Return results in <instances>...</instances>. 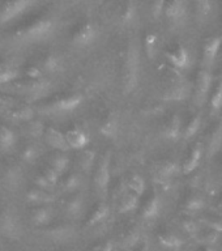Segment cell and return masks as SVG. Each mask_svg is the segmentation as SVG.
I'll use <instances>...</instances> for the list:
<instances>
[{
    "mask_svg": "<svg viewBox=\"0 0 222 251\" xmlns=\"http://www.w3.org/2000/svg\"><path fill=\"white\" fill-rule=\"evenodd\" d=\"M52 27L54 24L50 19H37L24 27L21 35L27 41H41L51 34Z\"/></svg>",
    "mask_w": 222,
    "mask_h": 251,
    "instance_id": "obj_1",
    "label": "cell"
},
{
    "mask_svg": "<svg viewBox=\"0 0 222 251\" xmlns=\"http://www.w3.org/2000/svg\"><path fill=\"white\" fill-rule=\"evenodd\" d=\"M31 5H34V1L31 0H15L8 1L0 7V25L9 23L16 17H19L26 12Z\"/></svg>",
    "mask_w": 222,
    "mask_h": 251,
    "instance_id": "obj_2",
    "label": "cell"
},
{
    "mask_svg": "<svg viewBox=\"0 0 222 251\" xmlns=\"http://www.w3.org/2000/svg\"><path fill=\"white\" fill-rule=\"evenodd\" d=\"M45 141L47 145H50L51 148H54L56 152H66L70 149V145L67 143L66 133L59 131L55 127H47L45 129Z\"/></svg>",
    "mask_w": 222,
    "mask_h": 251,
    "instance_id": "obj_3",
    "label": "cell"
},
{
    "mask_svg": "<svg viewBox=\"0 0 222 251\" xmlns=\"http://www.w3.org/2000/svg\"><path fill=\"white\" fill-rule=\"evenodd\" d=\"M97 35V29L92 23H84L74 31L72 41L77 46H86L94 41Z\"/></svg>",
    "mask_w": 222,
    "mask_h": 251,
    "instance_id": "obj_4",
    "label": "cell"
},
{
    "mask_svg": "<svg viewBox=\"0 0 222 251\" xmlns=\"http://www.w3.org/2000/svg\"><path fill=\"white\" fill-rule=\"evenodd\" d=\"M54 211L50 205H38L31 209L30 220L35 226H46L52 221Z\"/></svg>",
    "mask_w": 222,
    "mask_h": 251,
    "instance_id": "obj_5",
    "label": "cell"
},
{
    "mask_svg": "<svg viewBox=\"0 0 222 251\" xmlns=\"http://www.w3.org/2000/svg\"><path fill=\"white\" fill-rule=\"evenodd\" d=\"M80 103H81V96L77 93H72L67 94V96H62L58 100H55L54 103L51 105V107L56 110V111L67 113V111H72L76 107H78Z\"/></svg>",
    "mask_w": 222,
    "mask_h": 251,
    "instance_id": "obj_6",
    "label": "cell"
},
{
    "mask_svg": "<svg viewBox=\"0 0 222 251\" xmlns=\"http://www.w3.org/2000/svg\"><path fill=\"white\" fill-rule=\"evenodd\" d=\"M54 200L52 195L49 191H45L42 188L33 187L26 192V201L34 207L38 205H49Z\"/></svg>",
    "mask_w": 222,
    "mask_h": 251,
    "instance_id": "obj_7",
    "label": "cell"
},
{
    "mask_svg": "<svg viewBox=\"0 0 222 251\" xmlns=\"http://www.w3.org/2000/svg\"><path fill=\"white\" fill-rule=\"evenodd\" d=\"M110 172H109V160L103 158L98 162L96 172H94V183L97 184L98 190L105 191L109 184Z\"/></svg>",
    "mask_w": 222,
    "mask_h": 251,
    "instance_id": "obj_8",
    "label": "cell"
},
{
    "mask_svg": "<svg viewBox=\"0 0 222 251\" xmlns=\"http://www.w3.org/2000/svg\"><path fill=\"white\" fill-rule=\"evenodd\" d=\"M66 139L70 148L74 149L85 148L86 144H88V135L78 127L68 129L66 132Z\"/></svg>",
    "mask_w": 222,
    "mask_h": 251,
    "instance_id": "obj_9",
    "label": "cell"
},
{
    "mask_svg": "<svg viewBox=\"0 0 222 251\" xmlns=\"http://www.w3.org/2000/svg\"><path fill=\"white\" fill-rule=\"evenodd\" d=\"M211 89V75L207 70L200 71L196 78V92L195 97L197 101H203L207 97L208 92Z\"/></svg>",
    "mask_w": 222,
    "mask_h": 251,
    "instance_id": "obj_10",
    "label": "cell"
},
{
    "mask_svg": "<svg viewBox=\"0 0 222 251\" xmlns=\"http://www.w3.org/2000/svg\"><path fill=\"white\" fill-rule=\"evenodd\" d=\"M68 165H70V158L64 152H55L54 154H51L47 161V166L54 169L59 176H62L63 173L66 172Z\"/></svg>",
    "mask_w": 222,
    "mask_h": 251,
    "instance_id": "obj_11",
    "label": "cell"
},
{
    "mask_svg": "<svg viewBox=\"0 0 222 251\" xmlns=\"http://www.w3.org/2000/svg\"><path fill=\"white\" fill-rule=\"evenodd\" d=\"M16 144V133L7 126H0V151L8 152Z\"/></svg>",
    "mask_w": 222,
    "mask_h": 251,
    "instance_id": "obj_12",
    "label": "cell"
},
{
    "mask_svg": "<svg viewBox=\"0 0 222 251\" xmlns=\"http://www.w3.org/2000/svg\"><path fill=\"white\" fill-rule=\"evenodd\" d=\"M84 200L81 195H72L64 204V212L68 217H76L81 213Z\"/></svg>",
    "mask_w": 222,
    "mask_h": 251,
    "instance_id": "obj_13",
    "label": "cell"
},
{
    "mask_svg": "<svg viewBox=\"0 0 222 251\" xmlns=\"http://www.w3.org/2000/svg\"><path fill=\"white\" fill-rule=\"evenodd\" d=\"M160 198H158L157 194H153V195H150V198L145 201V205L144 208H143V216H144L145 219H154V217H157L158 213H160Z\"/></svg>",
    "mask_w": 222,
    "mask_h": 251,
    "instance_id": "obj_14",
    "label": "cell"
},
{
    "mask_svg": "<svg viewBox=\"0 0 222 251\" xmlns=\"http://www.w3.org/2000/svg\"><path fill=\"white\" fill-rule=\"evenodd\" d=\"M9 118H12L13 121H20V122H29L33 118V109L30 106L27 105H19L13 107L12 110L8 111Z\"/></svg>",
    "mask_w": 222,
    "mask_h": 251,
    "instance_id": "obj_15",
    "label": "cell"
},
{
    "mask_svg": "<svg viewBox=\"0 0 222 251\" xmlns=\"http://www.w3.org/2000/svg\"><path fill=\"white\" fill-rule=\"evenodd\" d=\"M158 241L164 247L170 249V250H179L183 241L178 237L176 234L172 233V231H164L158 235Z\"/></svg>",
    "mask_w": 222,
    "mask_h": 251,
    "instance_id": "obj_16",
    "label": "cell"
},
{
    "mask_svg": "<svg viewBox=\"0 0 222 251\" xmlns=\"http://www.w3.org/2000/svg\"><path fill=\"white\" fill-rule=\"evenodd\" d=\"M220 47H221V39L220 38H212L205 43V47H204V62H205V64H209L215 60V58L219 54Z\"/></svg>",
    "mask_w": 222,
    "mask_h": 251,
    "instance_id": "obj_17",
    "label": "cell"
},
{
    "mask_svg": "<svg viewBox=\"0 0 222 251\" xmlns=\"http://www.w3.org/2000/svg\"><path fill=\"white\" fill-rule=\"evenodd\" d=\"M200 158H201V147L195 145V147L191 149V152H190V154L187 156V158L184 160V172L190 173L192 172V170H195V169L197 168V165H199Z\"/></svg>",
    "mask_w": 222,
    "mask_h": 251,
    "instance_id": "obj_18",
    "label": "cell"
},
{
    "mask_svg": "<svg viewBox=\"0 0 222 251\" xmlns=\"http://www.w3.org/2000/svg\"><path fill=\"white\" fill-rule=\"evenodd\" d=\"M169 59L170 62L174 64V66L179 67H186L188 62V54L187 51L184 50L182 46H175V49H173L170 52H169Z\"/></svg>",
    "mask_w": 222,
    "mask_h": 251,
    "instance_id": "obj_19",
    "label": "cell"
},
{
    "mask_svg": "<svg viewBox=\"0 0 222 251\" xmlns=\"http://www.w3.org/2000/svg\"><path fill=\"white\" fill-rule=\"evenodd\" d=\"M17 76H19L17 70L12 68L8 64L0 63V86L5 85V84H13Z\"/></svg>",
    "mask_w": 222,
    "mask_h": 251,
    "instance_id": "obj_20",
    "label": "cell"
},
{
    "mask_svg": "<svg viewBox=\"0 0 222 251\" xmlns=\"http://www.w3.org/2000/svg\"><path fill=\"white\" fill-rule=\"evenodd\" d=\"M80 186H81V176L77 173H70L62 182V190L70 194L76 191Z\"/></svg>",
    "mask_w": 222,
    "mask_h": 251,
    "instance_id": "obj_21",
    "label": "cell"
},
{
    "mask_svg": "<svg viewBox=\"0 0 222 251\" xmlns=\"http://www.w3.org/2000/svg\"><path fill=\"white\" fill-rule=\"evenodd\" d=\"M39 156H41V149H39L38 145L34 144V143H29V144L25 145L23 148V151H21V158H23L25 162H29V164L35 162V161L39 158Z\"/></svg>",
    "mask_w": 222,
    "mask_h": 251,
    "instance_id": "obj_22",
    "label": "cell"
},
{
    "mask_svg": "<svg viewBox=\"0 0 222 251\" xmlns=\"http://www.w3.org/2000/svg\"><path fill=\"white\" fill-rule=\"evenodd\" d=\"M109 215V208L106 204H98L97 207L94 208V211L90 213L89 219H88V225L93 226L96 224L102 223L103 220Z\"/></svg>",
    "mask_w": 222,
    "mask_h": 251,
    "instance_id": "obj_23",
    "label": "cell"
},
{
    "mask_svg": "<svg viewBox=\"0 0 222 251\" xmlns=\"http://www.w3.org/2000/svg\"><path fill=\"white\" fill-rule=\"evenodd\" d=\"M50 235L55 241H60V242H64V241H68L74 237V229L67 225H59V226L52 227L50 230Z\"/></svg>",
    "mask_w": 222,
    "mask_h": 251,
    "instance_id": "obj_24",
    "label": "cell"
},
{
    "mask_svg": "<svg viewBox=\"0 0 222 251\" xmlns=\"http://www.w3.org/2000/svg\"><path fill=\"white\" fill-rule=\"evenodd\" d=\"M164 11L169 19L176 21V20H179L184 15L186 9H184V4L182 1H172V3L166 4Z\"/></svg>",
    "mask_w": 222,
    "mask_h": 251,
    "instance_id": "obj_25",
    "label": "cell"
},
{
    "mask_svg": "<svg viewBox=\"0 0 222 251\" xmlns=\"http://www.w3.org/2000/svg\"><path fill=\"white\" fill-rule=\"evenodd\" d=\"M137 198H139V195L133 194V192H125V194H123L121 203H119V209H121L122 213H125V212L135 209L137 205Z\"/></svg>",
    "mask_w": 222,
    "mask_h": 251,
    "instance_id": "obj_26",
    "label": "cell"
},
{
    "mask_svg": "<svg viewBox=\"0 0 222 251\" xmlns=\"http://www.w3.org/2000/svg\"><path fill=\"white\" fill-rule=\"evenodd\" d=\"M24 129H25V133H26L27 136L39 137L42 136V135H45V129L46 128H43V125L41 122L33 121V119H31V121L25 123Z\"/></svg>",
    "mask_w": 222,
    "mask_h": 251,
    "instance_id": "obj_27",
    "label": "cell"
},
{
    "mask_svg": "<svg viewBox=\"0 0 222 251\" xmlns=\"http://www.w3.org/2000/svg\"><path fill=\"white\" fill-rule=\"evenodd\" d=\"M165 136L168 137V139H176L178 135L180 132V119L178 117H174L169 121V123L165 126L164 128Z\"/></svg>",
    "mask_w": 222,
    "mask_h": 251,
    "instance_id": "obj_28",
    "label": "cell"
},
{
    "mask_svg": "<svg viewBox=\"0 0 222 251\" xmlns=\"http://www.w3.org/2000/svg\"><path fill=\"white\" fill-rule=\"evenodd\" d=\"M216 80V85L213 88V93L211 96V103L213 109H220L222 106V72Z\"/></svg>",
    "mask_w": 222,
    "mask_h": 251,
    "instance_id": "obj_29",
    "label": "cell"
},
{
    "mask_svg": "<svg viewBox=\"0 0 222 251\" xmlns=\"http://www.w3.org/2000/svg\"><path fill=\"white\" fill-rule=\"evenodd\" d=\"M127 186L131 190V192L139 196L145 191V180L140 176H137V174L129 176L128 179H127Z\"/></svg>",
    "mask_w": 222,
    "mask_h": 251,
    "instance_id": "obj_30",
    "label": "cell"
},
{
    "mask_svg": "<svg viewBox=\"0 0 222 251\" xmlns=\"http://www.w3.org/2000/svg\"><path fill=\"white\" fill-rule=\"evenodd\" d=\"M41 67H42V70L46 71V72L55 74V72L60 68V60H59V58L56 55L50 54L43 59L42 63H41Z\"/></svg>",
    "mask_w": 222,
    "mask_h": 251,
    "instance_id": "obj_31",
    "label": "cell"
},
{
    "mask_svg": "<svg viewBox=\"0 0 222 251\" xmlns=\"http://www.w3.org/2000/svg\"><path fill=\"white\" fill-rule=\"evenodd\" d=\"M195 237L196 239L199 241V242H203V243H213L216 242V239L219 238V233L211 227H205L203 230H197L195 233Z\"/></svg>",
    "mask_w": 222,
    "mask_h": 251,
    "instance_id": "obj_32",
    "label": "cell"
},
{
    "mask_svg": "<svg viewBox=\"0 0 222 251\" xmlns=\"http://www.w3.org/2000/svg\"><path fill=\"white\" fill-rule=\"evenodd\" d=\"M39 176H42L43 179L46 180L47 183L50 184L51 187L54 188L56 184H58L59 179H60V176H59L58 173L55 172L54 169H51L50 166H45V168L38 173Z\"/></svg>",
    "mask_w": 222,
    "mask_h": 251,
    "instance_id": "obj_33",
    "label": "cell"
},
{
    "mask_svg": "<svg viewBox=\"0 0 222 251\" xmlns=\"http://www.w3.org/2000/svg\"><path fill=\"white\" fill-rule=\"evenodd\" d=\"M203 207H204V199H203V196L200 195V194L192 195L191 198H188L187 201H186V208H187L188 211H191V212L200 211Z\"/></svg>",
    "mask_w": 222,
    "mask_h": 251,
    "instance_id": "obj_34",
    "label": "cell"
},
{
    "mask_svg": "<svg viewBox=\"0 0 222 251\" xmlns=\"http://www.w3.org/2000/svg\"><path fill=\"white\" fill-rule=\"evenodd\" d=\"M94 164V153L90 152V151H85V152H82L78 157V165H80V168L81 169H90L93 166Z\"/></svg>",
    "mask_w": 222,
    "mask_h": 251,
    "instance_id": "obj_35",
    "label": "cell"
},
{
    "mask_svg": "<svg viewBox=\"0 0 222 251\" xmlns=\"http://www.w3.org/2000/svg\"><path fill=\"white\" fill-rule=\"evenodd\" d=\"M200 121H201V118L199 117V114H195V115H194V118L191 119V122H190V123L187 125V127H186L184 136L191 137L194 133H196V131L199 129Z\"/></svg>",
    "mask_w": 222,
    "mask_h": 251,
    "instance_id": "obj_36",
    "label": "cell"
},
{
    "mask_svg": "<svg viewBox=\"0 0 222 251\" xmlns=\"http://www.w3.org/2000/svg\"><path fill=\"white\" fill-rule=\"evenodd\" d=\"M204 223L207 224L208 227H211L217 233L222 231V217L221 216H209L208 219L204 220Z\"/></svg>",
    "mask_w": 222,
    "mask_h": 251,
    "instance_id": "obj_37",
    "label": "cell"
},
{
    "mask_svg": "<svg viewBox=\"0 0 222 251\" xmlns=\"http://www.w3.org/2000/svg\"><path fill=\"white\" fill-rule=\"evenodd\" d=\"M25 75L29 80H41L42 78V70L38 66H27L25 68Z\"/></svg>",
    "mask_w": 222,
    "mask_h": 251,
    "instance_id": "obj_38",
    "label": "cell"
},
{
    "mask_svg": "<svg viewBox=\"0 0 222 251\" xmlns=\"http://www.w3.org/2000/svg\"><path fill=\"white\" fill-rule=\"evenodd\" d=\"M90 251H113V243L111 242H102L93 247Z\"/></svg>",
    "mask_w": 222,
    "mask_h": 251,
    "instance_id": "obj_39",
    "label": "cell"
},
{
    "mask_svg": "<svg viewBox=\"0 0 222 251\" xmlns=\"http://www.w3.org/2000/svg\"><path fill=\"white\" fill-rule=\"evenodd\" d=\"M131 251H148V246H147V243L141 242V243H137L136 246H133L131 249Z\"/></svg>",
    "mask_w": 222,
    "mask_h": 251,
    "instance_id": "obj_40",
    "label": "cell"
},
{
    "mask_svg": "<svg viewBox=\"0 0 222 251\" xmlns=\"http://www.w3.org/2000/svg\"><path fill=\"white\" fill-rule=\"evenodd\" d=\"M201 251H215V250H213V249H211V247H204Z\"/></svg>",
    "mask_w": 222,
    "mask_h": 251,
    "instance_id": "obj_41",
    "label": "cell"
},
{
    "mask_svg": "<svg viewBox=\"0 0 222 251\" xmlns=\"http://www.w3.org/2000/svg\"><path fill=\"white\" fill-rule=\"evenodd\" d=\"M219 208H220V211L222 212V198L220 199V203H219Z\"/></svg>",
    "mask_w": 222,
    "mask_h": 251,
    "instance_id": "obj_42",
    "label": "cell"
}]
</instances>
